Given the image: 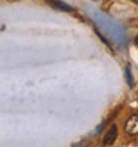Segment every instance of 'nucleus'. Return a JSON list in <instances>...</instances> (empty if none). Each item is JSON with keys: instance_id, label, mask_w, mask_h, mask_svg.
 <instances>
[{"instance_id": "3", "label": "nucleus", "mask_w": 138, "mask_h": 147, "mask_svg": "<svg viewBox=\"0 0 138 147\" xmlns=\"http://www.w3.org/2000/svg\"><path fill=\"white\" fill-rule=\"evenodd\" d=\"M48 3H49L50 6L57 7V9H63V11H71V7H70V6L64 5L63 2H59V0H48Z\"/></svg>"}, {"instance_id": "4", "label": "nucleus", "mask_w": 138, "mask_h": 147, "mask_svg": "<svg viewBox=\"0 0 138 147\" xmlns=\"http://www.w3.org/2000/svg\"><path fill=\"white\" fill-rule=\"evenodd\" d=\"M126 74H128V83H129V85L132 86V79H131V73H129V68L126 70Z\"/></svg>"}, {"instance_id": "5", "label": "nucleus", "mask_w": 138, "mask_h": 147, "mask_svg": "<svg viewBox=\"0 0 138 147\" xmlns=\"http://www.w3.org/2000/svg\"><path fill=\"white\" fill-rule=\"evenodd\" d=\"M131 2H134L135 5H138V0H131Z\"/></svg>"}, {"instance_id": "2", "label": "nucleus", "mask_w": 138, "mask_h": 147, "mask_svg": "<svg viewBox=\"0 0 138 147\" xmlns=\"http://www.w3.org/2000/svg\"><path fill=\"white\" fill-rule=\"evenodd\" d=\"M116 137H117V128H116V125H111V126H110V129L106 132L102 143H104V146H111V144L114 143Z\"/></svg>"}, {"instance_id": "1", "label": "nucleus", "mask_w": 138, "mask_h": 147, "mask_svg": "<svg viewBox=\"0 0 138 147\" xmlns=\"http://www.w3.org/2000/svg\"><path fill=\"white\" fill-rule=\"evenodd\" d=\"M125 132L129 135H137L138 134V115L131 116L125 122Z\"/></svg>"}, {"instance_id": "6", "label": "nucleus", "mask_w": 138, "mask_h": 147, "mask_svg": "<svg viewBox=\"0 0 138 147\" xmlns=\"http://www.w3.org/2000/svg\"><path fill=\"white\" fill-rule=\"evenodd\" d=\"M7 2H18V0H7Z\"/></svg>"}, {"instance_id": "7", "label": "nucleus", "mask_w": 138, "mask_h": 147, "mask_svg": "<svg viewBox=\"0 0 138 147\" xmlns=\"http://www.w3.org/2000/svg\"><path fill=\"white\" fill-rule=\"evenodd\" d=\"M135 43H137V45H138V36H137V40H135Z\"/></svg>"}]
</instances>
